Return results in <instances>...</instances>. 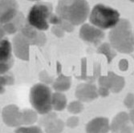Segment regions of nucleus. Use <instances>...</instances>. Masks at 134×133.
Wrapping results in <instances>:
<instances>
[{"label": "nucleus", "instance_id": "8", "mask_svg": "<svg viewBox=\"0 0 134 133\" xmlns=\"http://www.w3.org/2000/svg\"><path fill=\"white\" fill-rule=\"evenodd\" d=\"M15 133H42V131L38 127L20 128L15 131Z\"/></svg>", "mask_w": 134, "mask_h": 133}, {"label": "nucleus", "instance_id": "4", "mask_svg": "<svg viewBox=\"0 0 134 133\" xmlns=\"http://www.w3.org/2000/svg\"><path fill=\"white\" fill-rule=\"evenodd\" d=\"M53 96L50 88L43 83L34 85L30 91V102L34 109L41 115L51 112Z\"/></svg>", "mask_w": 134, "mask_h": 133}, {"label": "nucleus", "instance_id": "1", "mask_svg": "<svg viewBox=\"0 0 134 133\" xmlns=\"http://www.w3.org/2000/svg\"><path fill=\"white\" fill-rule=\"evenodd\" d=\"M89 6L86 0H58L56 14L73 25H79L86 20Z\"/></svg>", "mask_w": 134, "mask_h": 133}, {"label": "nucleus", "instance_id": "5", "mask_svg": "<svg viewBox=\"0 0 134 133\" xmlns=\"http://www.w3.org/2000/svg\"><path fill=\"white\" fill-rule=\"evenodd\" d=\"M118 27L110 33V39L116 49L122 52H131L133 50L131 40V30L127 21H121Z\"/></svg>", "mask_w": 134, "mask_h": 133}, {"label": "nucleus", "instance_id": "3", "mask_svg": "<svg viewBox=\"0 0 134 133\" xmlns=\"http://www.w3.org/2000/svg\"><path fill=\"white\" fill-rule=\"evenodd\" d=\"M89 21L92 25L100 29H111L120 22V13L112 7L96 4L90 13Z\"/></svg>", "mask_w": 134, "mask_h": 133}, {"label": "nucleus", "instance_id": "2", "mask_svg": "<svg viewBox=\"0 0 134 133\" xmlns=\"http://www.w3.org/2000/svg\"><path fill=\"white\" fill-rule=\"evenodd\" d=\"M27 22L31 27L40 31H46L49 24L58 23L59 19L52 14V6L48 3H37L30 10Z\"/></svg>", "mask_w": 134, "mask_h": 133}, {"label": "nucleus", "instance_id": "7", "mask_svg": "<svg viewBox=\"0 0 134 133\" xmlns=\"http://www.w3.org/2000/svg\"><path fill=\"white\" fill-rule=\"evenodd\" d=\"M109 129L108 120L105 118H96L87 127L88 133H107Z\"/></svg>", "mask_w": 134, "mask_h": 133}, {"label": "nucleus", "instance_id": "6", "mask_svg": "<svg viewBox=\"0 0 134 133\" xmlns=\"http://www.w3.org/2000/svg\"><path fill=\"white\" fill-rule=\"evenodd\" d=\"M0 59H1V73L6 71V67L9 68L11 65V46L8 40L3 39L1 41L0 49Z\"/></svg>", "mask_w": 134, "mask_h": 133}]
</instances>
